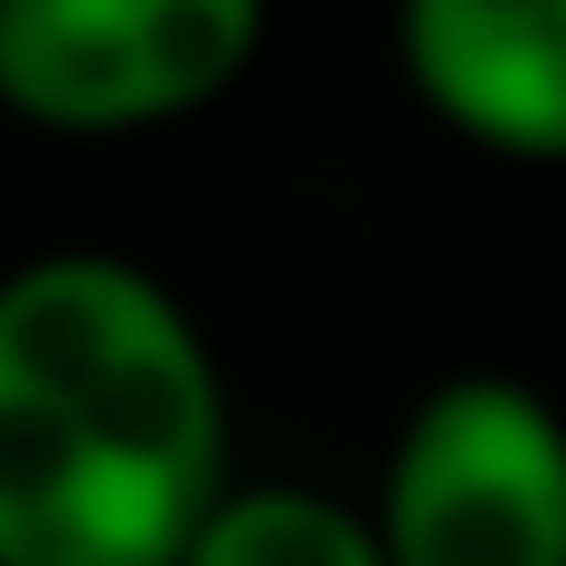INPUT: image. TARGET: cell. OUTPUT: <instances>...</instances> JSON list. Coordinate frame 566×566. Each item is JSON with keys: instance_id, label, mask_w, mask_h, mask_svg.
Listing matches in <instances>:
<instances>
[{"instance_id": "6da1fadb", "label": "cell", "mask_w": 566, "mask_h": 566, "mask_svg": "<svg viewBox=\"0 0 566 566\" xmlns=\"http://www.w3.org/2000/svg\"><path fill=\"white\" fill-rule=\"evenodd\" d=\"M227 378L151 264L0 274V566H180L227 501Z\"/></svg>"}, {"instance_id": "7a4b0ae2", "label": "cell", "mask_w": 566, "mask_h": 566, "mask_svg": "<svg viewBox=\"0 0 566 566\" xmlns=\"http://www.w3.org/2000/svg\"><path fill=\"white\" fill-rule=\"evenodd\" d=\"M274 0H0V114L123 142L208 114L264 57Z\"/></svg>"}, {"instance_id": "3957f363", "label": "cell", "mask_w": 566, "mask_h": 566, "mask_svg": "<svg viewBox=\"0 0 566 566\" xmlns=\"http://www.w3.org/2000/svg\"><path fill=\"white\" fill-rule=\"evenodd\" d=\"M368 520L397 566H566V416L501 368L424 387Z\"/></svg>"}, {"instance_id": "277c9868", "label": "cell", "mask_w": 566, "mask_h": 566, "mask_svg": "<svg viewBox=\"0 0 566 566\" xmlns=\"http://www.w3.org/2000/svg\"><path fill=\"white\" fill-rule=\"evenodd\" d=\"M387 48L463 151L566 170V0H397Z\"/></svg>"}, {"instance_id": "5b68a950", "label": "cell", "mask_w": 566, "mask_h": 566, "mask_svg": "<svg viewBox=\"0 0 566 566\" xmlns=\"http://www.w3.org/2000/svg\"><path fill=\"white\" fill-rule=\"evenodd\" d=\"M180 566H397L368 510L312 482H237Z\"/></svg>"}]
</instances>
